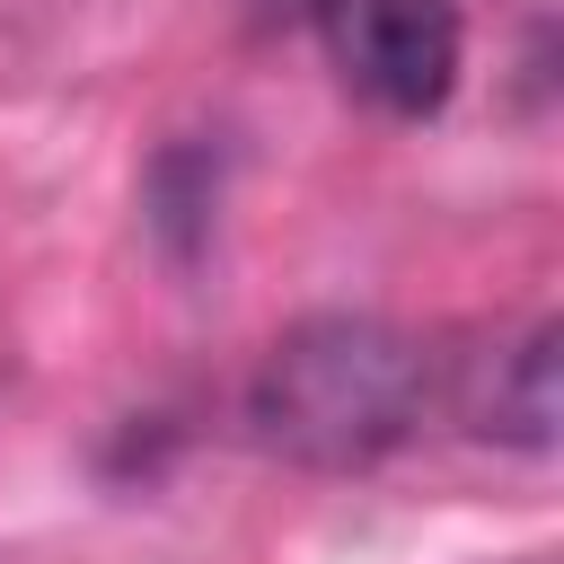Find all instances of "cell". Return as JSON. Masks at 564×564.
Segmentation results:
<instances>
[{"label":"cell","instance_id":"cell-1","mask_svg":"<svg viewBox=\"0 0 564 564\" xmlns=\"http://www.w3.org/2000/svg\"><path fill=\"white\" fill-rule=\"evenodd\" d=\"M256 441L308 467H370L423 414V352L379 317H308L256 370Z\"/></svg>","mask_w":564,"mask_h":564},{"label":"cell","instance_id":"cell-2","mask_svg":"<svg viewBox=\"0 0 564 564\" xmlns=\"http://www.w3.org/2000/svg\"><path fill=\"white\" fill-rule=\"evenodd\" d=\"M317 44L361 106L414 123L449 106L467 26L449 0H317Z\"/></svg>","mask_w":564,"mask_h":564},{"label":"cell","instance_id":"cell-3","mask_svg":"<svg viewBox=\"0 0 564 564\" xmlns=\"http://www.w3.org/2000/svg\"><path fill=\"white\" fill-rule=\"evenodd\" d=\"M467 414H476V432H502V441L546 449V441H555V326H529V344L494 352L485 397H476Z\"/></svg>","mask_w":564,"mask_h":564}]
</instances>
